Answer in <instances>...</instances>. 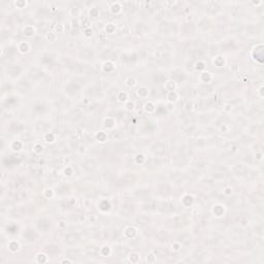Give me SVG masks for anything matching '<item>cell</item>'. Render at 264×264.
<instances>
[{"label": "cell", "instance_id": "cell-1", "mask_svg": "<svg viewBox=\"0 0 264 264\" xmlns=\"http://www.w3.org/2000/svg\"><path fill=\"white\" fill-rule=\"evenodd\" d=\"M171 54V49L168 46H160L156 51V59L158 60H165L168 59L169 56Z\"/></svg>", "mask_w": 264, "mask_h": 264}, {"label": "cell", "instance_id": "cell-2", "mask_svg": "<svg viewBox=\"0 0 264 264\" xmlns=\"http://www.w3.org/2000/svg\"><path fill=\"white\" fill-rule=\"evenodd\" d=\"M96 166H97V163H96L94 159H91V158L86 159L82 163V168L86 172H93L95 170Z\"/></svg>", "mask_w": 264, "mask_h": 264}, {"label": "cell", "instance_id": "cell-3", "mask_svg": "<svg viewBox=\"0 0 264 264\" xmlns=\"http://www.w3.org/2000/svg\"><path fill=\"white\" fill-rule=\"evenodd\" d=\"M55 102V105L57 106L58 108H67V106L70 105V102L67 99H65L64 97H62V96H58L57 97V99H55L54 100Z\"/></svg>", "mask_w": 264, "mask_h": 264}, {"label": "cell", "instance_id": "cell-4", "mask_svg": "<svg viewBox=\"0 0 264 264\" xmlns=\"http://www.w3.org/2000/svg\"><path fill=\"white\" fill-rule=\"evenodd\" d=\"M78 55H80L83 59H86V60H90V59H92L94 57L93 51L91 49H89V48L81 49L80 52H78Z\"/></svg>", "mask_w": 264, "mask_h": 264}, {"label": "cell", "instance_id": "cell-5", "mask_svg": "<svg viewBox=\"0 0 264 264\" xmlns=\"http://www.w3.org/2000/svg\"><path fill=\"white\" fill-rule=\"evenodd\" d=\"M80 239V236H78L77 233H74V232H69L65 235V242L69 245H74L77 244Z\"/></svg>", "mask_w": 264, "mask_h": 264}, {"label": "cell", "instance_id": "cell-6", "mask_svg": "<svg viewBox=\"0 0 264 264\" xmlns=\"http://www.w3.org/2000/svg\"><path fill=\"white\" fill-rule=\"evenodd\" d=\"M226 173L227 171L225 168H223V167H216L213 170V172H211V176L215 179H223L226 176Z\"/></svg>", "mask_w": 264, "mask_h": 264}, {"label": "cell", "instance_id": "cell-7", "mask_svg": "<svg viewBox=\"0 0 264 264\" xmlns=\"http://www.w3.org/2000/svg\"><path fill=\"white\" fill-rule=\"evenodd\" d=\"M152 151L156 156H163L165 154V146L162 145V143H157L153 147Z\"/></svg>", "mask_w": 264, "mask_h": 264}, {"label": "cell", "instance_id": "cell-8", "mask_svg": "<svg viewBox=\"0 0 264 264\" xmlns=\"http://www.w3.org/2000/svg\"><path fill=\"white\" fill-rule=\"evenodd\" d=\"M43 77V72L38 68H33L29 71V77L34 81L40 80Z\"/></svg>", "mask_w": 264, "mask_h": 264}, {"label": "cell", "instance_id": "cell-9", "mask_svg": "<svg viewBox=\"0 0 264 264\" xmlns=\"http://www.w3.org/2000/svg\"><path fill=\"white\" fill-rule=\"evenodd\" d=\"M159 208H160V211L163 214H169V213H171V211H174V206L170 202H163L160 206H159Z\"/></svg>", "mask_w": 264, "mask_h": 264}, {"label": "cell", "instance_id": "cell-10", "mask_svg": "<svg viewBox=\"0 0 264 264\" xmlns=\"http://www.w3.org/2000/svg\"><path fill=\"white\" fill-rule=\"evenodd\" d=\"M37 226H38V229L39 230H43V232H46L50 227H51V222H50L48 219H40L37 223Z\"/></svg>", "mask_w": 264, "mask_h": 264}, {"label": "cell", "instance_id": "cell-11", "mask_svg": "<svg viewBox=\"0 0 264 264\" xmlns=\"http://www.w3.org/2000/svg\"><path fill=\"white\" fill-rule=\"evenodd\" d=\"M233 171L235 174L237 176H245L248 173V168L245 165H242V164H237V165L234 166Z\"/></svg>", "mask_w": 264, "mask_h": 264}, {"label": "cell", "instance_id": "cell-12", "mask_svg": "<svg viewBox=\"0 0 264 264\" xmlns=\"http://www.w3.org/2000/svg\"><path fill=\"white\" fill-rule=\"evenodd\" d=\"M24 238L28 242H34V240L37 238V234L33 231L32 229H27L24 233Z\"/></svg>", "mask_w": 264, "mask_h": 264}, {"label": "cell", "instance_id": "cell-13", "mask_svg": "<svg viewBox=\"0 0 264 264\" xmlns=\"http://www.w3.org/2000/svg\"><path fill=\"white\" fill-rule=\"evenodd\" d=\"M18 89H19L20 92L22 93H27L28 91L30 90V84L27 82V81H21V82L18 84Z\"/></svg>", "mask_w": 264, "mask_h": 264}, {"label": "cell", "instance_id": "cell-14", "mask_svg": "<svg viewBox=\"0 0 264 264\" xmlns=\"http://www.w3.org/2000/svg\"><path fill=\"white\" fill-rule=\"evenodd\" d=\"M236 150H237V147H236V145H235L234 142L227 143V145L223 149V151L225 152L226 154H228V155H232L234 152H236Z\"/></svg>", "mask_w": 264, "mask_h": 264}, {"label": "cell", "instance_id": "cell-15", "mask_svg": "<svg viewBox=\"0 0 264 264\" xmlns=\"http://www.w3.org/2000/svg\"><path fill=\"white\" fill-rule=\"evenodd\" d=\"M85 113H86L85 108H82V106H78V108H77L74 111H72L71 117L74 118V119H81V118L85 115Z\"/></svg>", "mask_w": 264, "mask_h": 264}, {"label": "cell", "instance_id": "cell-16", "mask_svg": "<svg viewBox=\"0 0 264 264\" xmlns=\"http://www.w3.org/2000/svg\"><path fill=\"white\" fill-rule=\"evenodd\" d=\"M164 78H165V77H164V74H161V72H157V74H154L153 77H152L153 83L156 84V85H159V84H161L164 81Z\"/></svg>", "mask_w": 264, "mask_h": 264}, {"label": "cell", "instance_id": "cell-17", "mask_svg": "<svg viewBox=\"0 0 264 264\" xmlns=\"http://www.w3.org/2000/svg\"><path fill=\"white\" fill-rule=\"evenodd\" d=\"M170 29H171L170 25H169V23H167V22H163L159 25V31H160L161 33H164V34H168V32L170 31Z\"/></svg>", "mask_w": 264, "mask_h": 264}, {"label": "cell", "instance_id": "cell-18", "mask_svg": "<svg viewBox=\"0 0 264 264\" xmlns=\"http://www.w3.org/2000/svg\"><path fill=\"white\" fill-rule=\"evenodd\" d=\"M170 179L176 183H182L183 181H184L185 177H184V174L181 173V172L177 171V172H172V174L170 176Z\"/></svg>", "mask_w": 264, "mask_h": 264}, {"label": "cell", "instance_id": "cell-19", "mask_svg": "<svg viewBox=\"0 0 264 264\" xmlns=\"http://www.w3.org/2000/svg\"><path fill=\"white\" fill-rule=\"evenodd\" d=\"M50 127V124L48 122H38L37 124H36V130H37L38 132H43L46 131V130H48Z\"/></svg>", "mask_w": 264, "mask_h": 264}, {"label": "cell", "instance_id": "cell-20", "mask_svg": "<svg viewBox=\"0 0 264 264\" xmlns=\"http://www.w3.org/2000/svg\"><path fill=\"white\" fill-rule=\"evenodd\" d=\"M10 190L14 191V192H18V191L22 190L23 184L20 181H12L10 183Z\"/></svg>", "mask_w": 264, "mask_h": 264}, {"label": "cell", "instance_id": "cell-21", "mask_svg": "<svg viewBox=\"0 0 264 264\" xmlns=\"http://www.w3.org/2000/svg\"><path fill=\"white\" fill-rule=\"evenodd\" d=\"M21 71H22V69H21L19 66H9V68H7V74H10L12 77L19 75Z\"/></svg>", "mask_w": 264, "mask_h": 264}, {"label": "cell", "instance_id": "cell-22", "mask_svg": "<svg viewBox=\"0 0 264 264\" xmlns=\"http://www.w3.org/2000/svg\"><path fill=\"white\" fill-rule=\"evenodd\" d=\"M86 253L90 257H95L96 254H97V249H96L95 245H88L86 248Z\"/></svg>", "mask_w": 264, "mask_h": 264}, {"label": "cell", "instance_id": "cell-23", "mask_svg": "<svg viewBox=\"0 0 264 264\" xmlns=\"http://www.w3.org/2000/svg\"><path fill=\"white\" fill-rule=\"evenodd\" d=\"M159 165H160V161L157 160V159H151V160H149L148 163H147V167L149 169H155Z\"/></svg>", "mask_w": 264, "mask_h": 264}, {"label": "cell", "instance_id": "cell-24", "mask_svg": "<svg viewBox=\"0 0 264 264\" xmlns=\"http://www.w3.org/2000/svg\"><path fill=\"white\" fill-rule=\"evenodd\" d=\"M155 253H156V255L158 256L159 258H161V259H165L167 256H168L167 251L165 249H162V248H158V249H156Z\"/></svg>", "mask_w": 264, "mask_h": 264}, {"label": "cell", "instance_id": "cell-25", "mask_svg": "<svg viewBox=\"0 0 264 264\" xmlns=\"http://www.w3.org/2000/svg\"><path fill=\"white\" fill-rule=\"evenodd\" d=\"M136 223L140 226H147L149 223V218L146 216H138L136 218Z\"/></svg>", "mask_w": 264, "mask_h": 264}, {"label": "cell", "instance_id": "cell-26", "mask_svg": "<svg viewBox=\"0 0 264 264\" xmlns=\"http://www.w3.org/2000/svg\"><path fill=\"white\" fill-rule=\"evenodd\" d=\"M117 253L119 257H126L128 253H129V249L127 247H119L117 249Z\"/></svg>", "mask_w": 264, "mask_h": 264}, {"label": "cell", "instance_id": "cell-27", "mask_svg": "<svg viewBox=\"0 0 264 264\" xmlns=\"http://www.w3.org/2000/svg\"><path fill=\"white\" fill-rule=\"evenodd\" d=\"M149 191L147 190V189H142V190H138V191H136V192H135V196H136L137 198H146L147 197V196L149 195Z\"/></svg>", "mask_w": 264, "mask_h": 264}, {"label": "cell", "instance_id": "cell-28", "mask_svg": "<svg viewBox=\"0 0 264 264\" xmlns=\"http://www.w3.org/2000/svg\"><path fill=\"white\" fill-rule=\"evenodd\" d=\"M172 77H173L176 81H177V82H180V81H182L183 78H185V74H184V72H183V71L177 70V71L172 72Z\"/></svg>", "mask_w": 264, "mask_h": 264}, {"label": "cell", "instance_id": "cell-29", "mask_svg": "<svg viewBox=\"0 0 264 264\" xmlns=\"http://www.w3.org/2000/svg\"><path fill=\"white\" fill-rule=\"evenodd\" d=\"M90 95L91 96H99V95H101V90H100V88H98L97 86H94V87H92L90 89Z\"/></svg>", "mask_w": 264, "mask_h": 264}, {"label": "cell", "instance_id": "cell-30", "mask_svg": "<svg viewBox=\"0 0 264 264\" xmlns=\"http://www.w3.org/2000/svg\"><path fill=\"white\" fill-rule=\"evenodd\" d=\"M181 242H183V244H185V245H189L190 242H192V237H191L190 234L185 233V234H183L181 236Z\"/></svg>", "mask_w": 264, "mask_h": 264}, {"label": "cell", "instance_id": "cell-31", "mask_svg": "<svg viewBox=\"0 0 264 264\" xmlns=\"http://www.w3.org/2000/svg\"><path fill=\"white\" fill-rule=\"evenodd\" d=\"M247 32L249 34H257L258 33V27L255 25H248L247 27Z\"/></svg>", "mask_w": 264, "mask_h": 264}, {"label": "cell", "instance_id": "cell-32", "mask_svg": "<svg viewBox=\"0 0 264 264\" xmlns=\"http://www.w3.org/2000/svg\"><path fill=\"white\" fill-rule=\"evenodd\" d=\"M159 191H160L162 194H167V193L170 192V187H169L167 184H163L159 187Z\"/></svg>", "mask_w": 264, "mask_h": 264}, {"label": "cell", "instance_id": "cell-33", "mask_svg": "<svg viewBox=\"0 0 264 264\" xmlns=\"http://www.w3.org/2000/svg\"><path fill=\"white\" fill-rule=\"evenodd\" d=\"M67 254H68V256H70V257H78V256H80V251L78 250H69V251H67Z\"/></svg>", "mask_w": 264, "mask_h": 264}, {"label": "cell", "instance_id": "cell-34", "mask_svg": "<svg viewBox=\"0 0 264 264\" xmlns=\"http://www.w3.org/2000/svg\"><path fill=\"white\" fill-rule=\"evenodd\" d=\"M157 238H158L159 240H161V242H164V240H167V234L164 233V232H159L158 234H157Z\"/></svg>", "mask_w": 264, "mask_h": 264}, {"label": "cell", "instance_id": "cell-35", "mask_svg": "<svg viewBox=\"0 0 264 264\" xmlns=\"http://www.w3.org/2000/svg\"><path fill=\"white\" fill-rule=\"evenodd\" d=\"M231 31H235V32H238V31L242 30V27L240 26V24H232L231 27H230Z\"/></svg>", "mask_w": 264, "mask_h": 264}, {"label": "cell", "instance_id": "cell-36", "mask_svg": "<svg viewBox=\"0 0 264 264\" xmlns=\"http://www.w3.org/2000/svg\"><path fill=\"white\" fill-rule=\"evenodd\" d=\"M109 95H111V97H116V94H117V89H111L109 90Z\"/></svg>", "mask_w": 264, "mask_h": 264}, {"label": "cell", "instance_id": "cell-37", "mask_svg": "<svg viewBox=\"0 0 264 264\" xmlns=\"http://www.w3.org/2000/svg\"><path fill=\"white\" fill-rule=\"evenodd\" d=\"M191 106H192V103H191L190 101H187V103L184 105L185 111H190V109H191Z\"/></svg>", "mask_w": 264, "mask_h": 264}]
</instances>
